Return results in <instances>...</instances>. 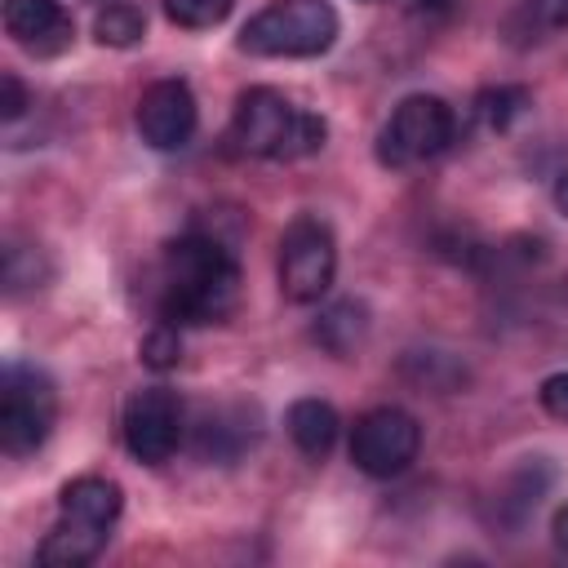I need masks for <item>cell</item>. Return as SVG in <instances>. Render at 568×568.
Returning a JSON list of instances; mask_svg holds the SVG:
<instances>
[{
  "label": "cell",
  "instance_id": "obj_17",
  "mask_svg": "<svg viewBox=\"0 0 568 568\" xmlns=\"http://www.w3.org/2000/svg\"><path fill=\"white\" fill-rule=\"evenodd\" d=\"M40 280H44L40 248L9 240V244H4V288H9V297L27 293V288H40Z\"/></svg>",
  "mask_w": 568,
  "mask_h": 568
},
{
  "label": "cell",
  "instance_id": "obj_2",
  "mask_svg": "<svg viewBox=\"0 0 568 568\" xmlns=\"http://www.w3.org/2000/svg\"><path fill=\"white\" fill-rule=\"evenodd\" d=\"M328 138V124L315 111L293 106L280 89L253 84L235 98V115H231V142L244 155H262V160H297L320 151Z\"/></svg>",
  "mask_w": 568,
  "mask_h": 568
},
{
  "label": "cell",
  "instance_id": "obj_20",
  "mask_svg": "<svg viewBox=\"0 0 568 568\" xmlns=\"http://www.w3.org/2000/svg\"><path fill=\"white\" fill-rule=\"evenodd\" d=\"M537 399H541V408H546L550 417L568 422V368H564V373H550V377L541 382Z\"/></svg>",
  "mask_w": 568,
  "mask_h": 568
},
{
  "label": "cell",
  "instance_id": "obj_7",
  "mask_svg": "<svg viewBox=\"0 0 568 568\" xmlns=\"http://www.w3.org/2000/svg\"><path fill=\"white\" fill-rule=\"evenodd\" d=\"M417 448H422L417 417L404 413V408H390V404L368 408L351 430V462L373 479L404 475L417 462Z\"/></svg>",
  "mask_w": 568,
  "mask_h": 568
},
{
  "label": "cell",
  "instance_id": "obj_23",
  "mask_svg": "<svg viewBox=\"0 0 568 568\" xmlns=\"http://www.w3.org/2000/svg\"><path fill=\"white\" fill-rule=\"evenodd\" d=\"M555 209H559V213L568 217V169H564V173L555 178Z\"/></svg>",
  "mask_w": 568,
  "mask_h": 568
},
{
  "label": "cell",
  "instance_id": "obj_21",
  "mask_svg": "<svg viewBox=\"0 0 568 568\" xmlns=\"http://www.w3.org/2000/svg\"><path fill=\"white\" fill-rule=\"evenodd\" d=\"M0 93H4V98H0V115L13 124V120L31 106V98H27V89H22V80H18L13 71H4V75H0Z\"/></svg>",
  "mask_w": 568,
  "mask_h": 568
},
{
  "label": "cell",
  "instance_id": "obj_3",
  "mask_svg": "<svg viewBox=\"0 0 568 568\" xmlns=\"http://www.w3.org/2000/svg\"><path fill=\"white\" fill-rule=\"evenodd\" d=\"M337 27L328 0H271L240 27V49L253 58H320L333 49Z\"/></svg>",
  "mask_w": 568,
  "mask_h": 568
},
{
  "label": "cell",
  "instance_id": "obj_8",
  "mask_svg": "<svg viewBox=\"0 0 568 568\" xmlns=\"http://www.w3.org/2000/svg\"><path fill=\"white\" fill-rule=\"evenodd\" d=\"M182 439V404L173 390L164 386H146L133 390L124 404V448L142 462V466H160L178 453Z\"/></svg>",
  "mask_w": 568,
  "mask_h": 568
},
{
  "label": "cell",
  "instance_id": "obj_16",
  "mask_svg": "<svg viewBox=\"0 0 568 568\" xmlns=\"http://www.w3.org/2000/svg\"><path fill=\"white\" fill-rule=\"evenodd\" d=\"M93 36L111 49H133L142 36H146V18L142 9H133L129 0H111L106 9H98L93 18Z\"/></svg>",
  "mask_w": 568,
  "mask_h": 568
},
{
  "label": "cell",
  "instance_id": "obj_5",
  "mask_svg": "<svg viewBox=\"0 0 568 568\" xmlns=\"http://www.w3.org/2000/svg\"><path fill=\"white\" fill-rule=\"evenodd\" d=\"M457 133V115L444 98L435 93H408L390 120L382 124L377 133V160L386 169H408V164H422V160H435L439 151H448Z\"/></svg>",
  "mask_w": 568,
  "mask_h": 568
},
{
  "label": "cell",
  "instance_id": "obj_18",
  "mask_svg": "<svg viewBox=\"0 0 568 568\" xmlns=\"http://www.w3.org/2000/svg\"><path fill=\"white\" fill-rule=\"evenodd\" d=\"M138 359H142L146 368H155V373H169V368L182 359V337H178V324L160 320V324H155V328L142 337Z\"/></svg>",
  "mask_w": 568,
  "mask_h": 568
},
{
  "label": "cell",
  "instance_id": "obj_22",
  "mask_svg": "<svg viewBox=\"0 0 568 568\" xmlns=\"http://www.w3.org/2000/svg\"><path fill=\"white\" fill-rule=\"evenodd\" d=\"M550 537H555L559 550H568V501L555 510V519H550Z\"/></svg>",
  "mask_w": 568,
  "mask_h": 568
},
{
  "label": "cell",
  "instance_id": "obj_10",
  "mask_svg": "<svg viewBox=\"0 0 568 568\" xmlns=\"http://www.w3.org/2000/svg\"><path fill=\"white\" fill-rule=\"evenodd\" d=\"M4 31L13 36V44H22L36 58H53L75 40L62 0H4Z\"/></svg>",
  "mask_w": 568,
  "mask_h": 568
},
{
  "label": "cell",
  "instance_id": "obj_12",
  "mask_svg": "<svg viewBox=\"0 0 568 568\" xmlns=\"http://www.w3.org/2000/svg\"><path fill=\"white\" fill-rule=\"evenodd\" d=\"M284 426H288V439L306 453V457H328L333 453V444H337V430H342V422H337V408L328 404V399H315V395H306V399H293L288 404V417H284Z\"/></svg>",
  "mask_w": 568,
  "mask_h": 568
},
{
  "label": "cell",
  "instance_id": "obj_11",
  "mask_svg": "<svg viewBox=\"0 0 568 568\" xmlns=\"http://www.w3.org/2000/svg\"><path fill=\"white\" fill-rule=\"evenodd\" d=\"M106 537H111V528H98V524H84V519L62 515L49 528V537L40 541L36 559L49 564V568H84V564H93L102 555Z\"/></svg>",
  "mask_w": 568,
  "mask_h": 568
},
{
  "label": "cell",
  "instance_id": "obj_6",
  "mask_svg": "<svg viewBox=\"0 0 568 568\" xmlns=\"http://www.w3.org/2000/svg\"><path fill=\"white\" fill-rule=\"evenodd\" d=\"M333 275H337V240L328 222L311 213L293 217L280 240V293L297 306H311L333 288Z\"/></svg>",
  "mask_w": 568,
  "mask_h": 568
},
{
  "label": "cell",
  "instance_id": "obj_14",
  "mask_svg": "<svg viewBox=\"0 0 568 568\" xmlns=\"http://www.w3.org/2000/svg\"><path fill=\"white\" fill-rule=\"evenodd\" d=\"M311 337H315L328 355L346 359V355H351L355 346H364V337H368V306H364V302H355V297L333 302L328 311H320V320H315Z\"/></svg>",
  "mask_w": 568,
  "mask_h": 568
},
{
  "label": "cell",
  "instance_id": "obj_1",
  "mask_svg": "<svg viewBox=\"0 0 568 568\" xmlns=\"http://www.w3.org/2000/svg\"><path fill=\"white\" fill-rule=\"evenodd\" d=\"M240 302L235 248L209 231H186L164 248L160 320L169 324H222Z\"/></svg>",
  "mask_w": 568,
  "mask_h": 568
},
{
  "label": "cell",
  "instance_id": "obj_4",
  "mask_svg": "<svg viewBox=\"0 0 568 568\" xmlns=\"http://www.w3.org/2000/svg\"><path fill=\"white\" fill-rule=\"evenodd\" d=\"M58 422L53 377L36 364H9L0 382V448L9 457L36 453Z\"/></svg>",
  "mask_w": 568,
  "mask_h": 568
},
{
  "label": "cell",
  "instance_id": "obj_15",
  "mask_svg": "<svg viewBox=\"0 0 568 568\" xmlns=\"http://www.w3.org/2000/svg\"><path fill=\"white\" fill-rule=\"evenodd\" d=\"M528 106H532V93H528L524 84H497V89H484V93L475 98V115H479V124L493 129V133H506Z\"/></svg>",
  "mask_w": 568,
  "mask_h": 568
},
{
  "label": "cell",
  "instance_id": "obj_24",
  "mask_svg": "<svg viewBox=\"0 0 568 568\" xmlns=\"http://www.w3.org/2000/svg\"><path fill=\"white\" fill-rule=\"evenodd\" d=\"M453 0H417V13H448Z\"/></svg>",
  "mask_w": 568,
  "mask_h": 568
},
{
  "label": "cell",
  "instance_id": "obj_9",
  "mask_svg": "<svg viewBox=\"0 0 568 568\" xmlns=\"http://www.w3.org/2000/svg\"><path fill=\"white\" fill-rule=\"evenodd\" d=\"M200 106L186 80H155L138 98V133L155 151H182L195 138Z\"/></svg>",
  "mask_w": 568,
  "mask_h": 568
},
{
  "label": "cell",
  "instance_id": "obj_13",
  "mask_svg": "<svg viewBox=\"0 0 568 568\" xmlns=\"http://www.w3.org/2000/svg\"><path fill=\"white\" fill-rule=\"evenodd\" d=\"M62 515L71 519H84V524H98V528H111L124 510V493L115 479H102V475H80L62 488Z\"/></svg>",
  "mask_w": 568,
  "mask_h": 568
},
{
  "label": "cell",
  "instance_id": "obj_19",
  "mask_svg": "<svg viewBox=\"0 0 568 568\" xmlns=\"http://www.w3.org/2000/svg\"><path fill=\"white\" fill-rule=\"evenodd\" d=\"M231 9H235V0H164L169 22H178V27H186V31L217 27Z\"/></svg>",
  "mask_w": 568,
  "mask_h": 568
}]
</instances>
